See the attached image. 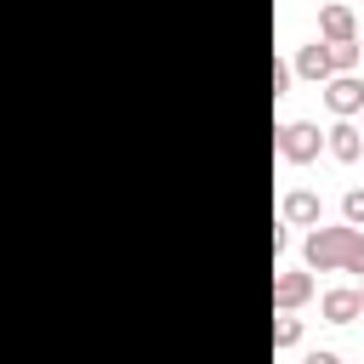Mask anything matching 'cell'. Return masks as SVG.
I'll use <instances>...</instances> for the list:
<instances>
[{
    "label": "cell",
    "mask_w": 364,
    "mask_h": 364,
    "mask_svg": "<svg viewBox=\"0 0 364 364\" xmlns=\"http://www.w3.org/2000/svg\"><path fill=\"white\" fill-rule=\"evenodd\" d=\"M301 262L313 273H364V228H353V222H336V228L313 222V233L301 239Z\"/></svg>",
    "instance_id": "6da1fadb"
},
{
    "label": "cell",
    "mask_w": 364,
    "mask_h": 364,
    "mask_svg": "<svg viewBox=\"0 0 364 364\" xmlns=\"http://www.w3.org/2000/svg\"><path fill=\"white\" fill-rule=\"evenodd\" d=\"M273 136H279V159H284V165H313V159L324 154V131H318L313 119H284Z\"/></svg>",
    "instance_id": "7a4b0ae2"
},
{
    "label": "cell",
    "mask_w": 364,
    "mask_h": 364,
    "mask_svg": "<svg viewBox=\"0 0 364 364\" xmlns=\"http://www.w3.org/2000/svg\"><path fill=\"white\" fill-rule=\"evenodd\" d=\"M324 85V108L336 114V119H353V114H364V80L347 68V74H330V80H318Z\"/></svg>",
    "instance_id": "3957f363"
},
{
    "label": "cell",
    "mask_w": 364,
    "mask_h": 364,
    "mask_svg": "<svg viewBox=\"0 0 364 364\" xmlns=\"http://www.w3.org/2000/svg\"><path fill=\"white\" fill-rule=\"evenodd\" d=\"M307 296H313V267H290V273L273 279V307L279 313H296Z\"/></svg>",
    "instance_id": "277c9868"
},
{
    "label": "cell",
    "mask_w": 364,
    "mask_h": 364,
    "mask_svg": "<svg viewBox=\"0 0 364 364\" xmlns=\"http://www.w3.org/2000/svg\"><path fill=\"white\" fill-rule=\"evenodd\" d=\"M279 216H284V228H313V222H324V205H318L313 188H290L284 205H279Z\"/></svg>",
    "instance_id": "5b68a950"
},
{
    "label": "cell",
    "mask_w": 364,
    "mask_h": 364,
    "mask_svg": "<svg viewBox=\"0 0 364 364\" xmlns=\"http://www.w3.org/2000/svg\"><path fill=\"white\" fill-rule=\"evenodd\" d=\"M324 154H330V159H341V165H353V159L364 154V131H358L353 119H336V125L324 131Z\"/></svg>",
    "instance_id": "8992f818"
},
{
    "label": "cell",
    "mask_w": 364,
    "mask_h": 364,
    "mask_svg": "<svg viewBox=\"0 0 364 364\" xmlns=\"http://www.w3.org/2000/svg\"><path fill=\"white\" fill-rule=\"evenodd\" d=\"M318 40H358V17H353V6H341V0L318 6Z\"/></svg>",
    "instance_id": "52a82bcc"
},
{
    "label": "cell",
    "mask_w": 364,
    "mask_h": 364,
    "mask_svg": "<svg viewBox=\"0 0 364 364\" xmlns=\"http://www.w3.org/2000/svg\"><path fill=\"white\" fill-rule=\"evenodd\" d=\"M290 74H301V80H330V74H336V63H330V40L301 46V51H296V63H290Z\"/></svg>",
    "instance_id": "ba28073f"
},
{
    "label": "cell",
    "mask_w": 364,
    "mask_h": 364,
    "mask_svg": "<svg viewBox=\"0 0 364 364\" xmlns=\"http://www.w3.org/2000/svg\"><path fill=\"white\" fill-rule=\"evenodd\" d=\"M318 313L330 318V324H353L364 307H358V290H324V301H318Z\"/></svg>",
    "instance_id": "9c48e42d"
},
{
    "label": "cell",
    "mask_w": 364,
    "mask_h": 364,
    "mask_svg": "<svg viewBox=\"0 0 364 364\" xmlns=\"http://www.w3.org/2000/svg\"><path fill=\"white\" fill-rule=\"evenodd\" d=\"M358 40H330V63H336V74H347V68H358Z\"/></svg>",
    "instance_id": "30bf717a"
},
{
    "label": "cell",
    "mask_w": 364,
    "mask_h": 364,
    "mask_svg": "<svg viewBox=\"0 0 364 364\" xmlns=\"http://www.w3.org/2000/svg\"><path fill=\"white\" fill-rule=\"evenodd\" d=\"M296 341H301V318H290V313L273 318V347H296Z\"/></svg>",
    "instance_id": "8fae6325"
},
{
    "label": "cell",
    "mask_w": 364,
    "mask_h": 364,
    "mask_svg": "<svg viewBox=\"0 0 364 364\" xmlns=\"http://www.w3.org/2000/svg\"><path fill=\"white\" fill-rule=\"evenodd\" d=\"M341 222L364 228V188H347V193H341Z\"/></svg>",
    "instance_id": "7c38bea8"
},
{
    "label": "cell",
    "mask_w": 364,
    "mask_h": 364,
    "mask_svg": "<svg viewBox=\"0 0 364 364\" xmlns=\"http://www.w3.org/2000/svg\"><path fill=\"white\" fill-rule=\"evenodd\" d=\"M284 85H290V63H273V97H284Z\"/></svg>",
    "instance_id": "4fadbf2b"
},
{
    "label": "cell",
    "mask_w": 364,
    "mask_h": 364,
    "mask_svg": "<svg viewBox=\"0 0 364 364\" xmlns=\"http://www.w3.org/2000/svg\"><path fill=\"white\" fill-rule=\"evenodd\" d=\"M358 307H364V290H358Z\"/></svg>",
    "instance_id": "5bb4252c"
},
{
    "label": "cell",
    "mask_w": 364,
    "mask_h": 364,
    "mask_svg": "<svg viewBox=\"0 0 364 364\" xmlns=\"http://www.w3.org/2000/svg\"><path fill=\"white\" fill-rule=\"evenodd\" d=\"M358 131H364V125H358Z\"/></svg>",
    "instance_id": "9a60e30c"
}]
</instances>
